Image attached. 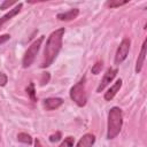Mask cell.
Returning <instances> with one entry per match:
<instances>
[{
  "label": "cell",
  "instance_id": "obj_20",
  "mask_svg": "<svg viewBox=\"0 0 147 147\" xmlns=\"http://www.w3.org/2000/svg\"><path fill=\"white\" fill-rule=\"evenodd\" d=\"M48 80H49V74H48V72L42 74V77H41V79H40V85H45V84H47Z\"/></svg>",
  "mask_w": 147,
  "mask_h": 147
},
{
  "label": "cell",
  "instance_id": "obj_11",
  "mask_svg": "<svg viewBox=\"0 0 147 147\" xmlns=\"http://www.w3.org/2000/svg\"><path fill=\"white\" fill-rule=\"evenodd\" d=\"M94 142H95V137H94V134H92V133H86V134H84V136L79 139V141L77 142V146H76V147H92V146L94 145Z\"/></svg>",
  "mask_w": 147,
  "mask_h": 147
},
{
  "label": "cell",
  "instance_id": "obj_6",
  "mask_svg": "<svg viewBox=\"0 0 147 147\" xmlns=\"http://www.w3.org/2000/svg\"><path fill=\"white\" fill-rule=\"evenodd\" d=\"M117 72H118V70H117L116 68H108V69L106 70L105 75H103L102 79L100 80V84H99V86H98V88H96V93L102 92V91L110 84V82H113V79L116 77Z\"/></svg>",
  "mask_w": 147,
  "mask_h": 147
},
{
  "label": "cell",
  "instance_id": "obj_16",
  "mask_svg": "<svg viewBox=\"0 0 147 147\" xmlns=\"http://www.w3.org/2000/svg\"><path fill=\"white\" fill-rule=\"evenodd\" d=\"M102 68H103V62H102V61H98L95 64H93V67H92L91 71H92V74H93V75H98V74H100V72H101Z\"/></svg>",
  "mask_w": 147,
  "mask_h": 147
},
{
  "label": "cell",
  "instance_id": "obj_17",
  "mask_svg": "<svg viewBox=\"0 0 147 147\" xmlns=\"http://www.w3.org/2000/svg\"><path fill=\"white\" fill-rule=\"evenodd\" d=\"M75 142V138L74 137H67L64 139V141L59 146V147H72Z\"/></svg>",
  "mask_w": 147,
  "mask_h": 147
},
{
  "label": "cell",
  "instance_id": "obj_15",
  "mask_svg": "<svg viewBox=\"0 0 147 147\" xmlns=\"http://www.w3.org/2000/svg\"><path fill=\"white\" fill-rule=\"evenodd\" d=\"M129 1H118V0H110V1H108L106 5L108 6V7H110V8H116V7H121V6H124V5H126Z\"/></svg>",
  "mask_w": 147,
  "mask_h": 147
},
{
  "label": "cell",
  "instance_id": "obj_10",
  "mask_svg": "<svg viewBox=\"0 0 147 147\" xmlns=\"http://www.w3.org/2000/svg\"><path fill=\"white\" fill-rule=\"evenodd\" d=\"M79 15V9L78 8H72L65 13H60L56 15V18L60 21H71L77 18V16Z\"/></svg>",
  "mask_w": 147,
  "mask_h": 147
},
{
  "label": "cell",
  "instance_id": "obj_5",
  "mask_svg": "<svg viewBox=\"0 0 147 147\" xmlns=\"http://www.w3.org/2000/svg\"><path fill=\"white\" fill-rule=\"evenodd\" d=\"M130 45H131V40L129 38H124L117 51H116V55H115V64H121L126 57H127V54H129V51H130Z\"/></svg>",
  "mask_w": 147,
  "mask_h": 147
},
{
  "label": "cell",
  "instance_id": "obj_22",
  "mask_svg": "<svg viewBox=\"0 0 147 147\" xmlns=\"http://www.w3.org/2000/svg\"><path fill=\"white\" fill-rule=\"evenodd\" d=\"M9 39H10V34H8V33H5V34L0 36V45L6 42V41H8Z\"/></svg>",
  "mask_w": 147,
  "mask_h": 147
},
{
  "label": "cell",
  "instance_id": "obj_4",
  "mask_svg": "<svg viewBox=\"0 0 147 147\" xmlns=\"http://www.w3.org/2000/svg\"><path fill=\"white\" fill-rule=\"evenodd\" d=\"M44 39H45L44 36L39 37V38H38L37 40H34V41L30 45V47L26 49V52H25V54H24V56H23V60H22V65H23V68H29V67L33 63V61H34V59H36V55H37L38 52H39L40 46H41Z\"/></svg>",
  "mask_w": 147,
  "mask_h": 147
},
{
  "label": "cell",
  "instance_id": "obj_9",
  "mask_svg": "<svg viewBox=\"0 0 147 147\" xmlns=\"http://www.w3.org/2000/svg\"><path fill=\"white\" fill-rule=\"evenodd\" d=\"M121 87H122V79H117V80L114 83V85H111V86L108 88V91L105 93V100H106V101H110V100L117 94V92L119 91Z\"/></svg>",
  "mask_w": 147,
  "mask_h": 147
},
{
  "label": "cell",
  "instance_id": "obj_7",
  "mask_svg": "<svg viewBox=\"0 0 147 147\" xmlns=\"http://www.w3.org/2000/svg\"><path fill=\"white\" fill-rule=\"evenodd\" d=\"M22 7H23V3H22V2H20V3H17L14 8L9 9V11H8L7 14H5L3 16H1V17H0V30L2 29V26H3V24H5V23H7L8 21H10L14 16H16V15L21 11Z\"/></svg>",
  "mask_w": 147,
  "mask_h": 147
},
{
  "label": "cell",
  "instance_id": "obj_8",
  "mask_svg": "<svg viewBox=\"0 0 147 147\" xmlns=\"http://www.w3.org/2000/svg\"><path fill=\"white\" fill-rule=\"evenodd\" d=\"M62 105H63V99H61V98H47L44 100V107L46 110L57 109Z\"/></svg>",
  "mask_w": 147,
  "mask_h": 147
},
{
  "label": "cell",
  "instance_id": "obj_21",
  "mask_svg": "<svg viewBox=\"0 0 147 147\" xmlns=\"http://www.w3.org/2000/svg\"><path fill=\"white\" fill-rule=\"evenodd\" d=\"M7 80H8L7 76L3 72H0V86H5L7 84Z\"/></svg>",
  "mask_w": 147,
  "mask_h": 147
},
{
  "label": "cell",
  "instance_id": "obj_18",
  "mask_svg": "<svg viewBox=\"0 0 147 147\" xmlns=\"http://www.w3.org/2000/svg\"><path fill=\"white\" fill-rule=\"evenodd\" d=\"M61 138H62V133H61L60 131H57V132H55L54 134H52V136L49 137V141H51V142H56V141H59Z\"/></svg>",
  "mask_w": 147,
  "mask_h": 147
},
{
  "label": "cell",
  "instance_id": "obj_1",
  "mask_svg": "<svg viewBox=\"0 0 147 147\" xmlns=\"http://www.w3.org/2000/svg\"><path fill=\"white\" fill-rule=\"evenodd\" d=\"M64 32H65L64 28H60L49 34L44 49V56L40 64L41 68H48L51 64H53V62L57 57L62 48V39H63Z\"/></svg>",
  "mask_w": 147,
  "mask_h": 147
},
{
  "label": "cell",
  "instance_id": "obj_2",
  "mask_svg": "<svg viewBox=\"0 0 147 147\" xmlns=\"http://www.w3.org/2000/svg\"><path fill=\"white\" fill-rule=\"evenodd\" d=\"M123 125V111L118 107H113L108 113V124H107V139L116 138Z\"/></svg>",
  "mask_w": 147,
  "mask_h": 147
},
{
  "label": "cell",
  "instance_id": "obj_23",
  "mask_svg": "<svg viewBox=\"0 0 147 147\" xmlns=\"http://www.w3.org/2000/svg\"><path fill=\"white\" fill-rule=\"evenodd\" d=\"M34 147H42L39 139H36V140H34Z\"/></svg>",
  "mask_w": 147,
  "mask_h": 147
},
{
  "label": "cell",
  "instance_id": "obj_13",
  "mask_svg": "<svg viewBox=\"0 0 147 147\" xmlns=\"http://www.w3.org/2000/svg\"><path fill=\"white\" fill-rule=\"evenodd\" d=\"M26 94H28V96L31 99V101H33V102H36L37 101V94H36V90H34V84L31 82L29 85H28V87H26Z\"/></svg>",
  "mask_w": 147,
  "mask_h": 147
},
{
  "label": "cell",
  "instance_id": "obj_14",
  "mask_svg": "<svg viewBox=\"0 0 147 147\" xmlns=\"http://www.w3.org/2000/svg\"><path fill=\"white\" fill-rule=\"evenodd\" d=\"M17 140H18L20 142L28 144V145H30V144L32 142V138H31V136L28 134V133H25V132H21V133H18V134H17Z\"/></svg>",
  "mask_w": 147,
  "mask_h": 147
},
{
  "label": "cell",
  "instance_id": "obj_12",
  "mask_svg": "<svg viewBox=\"0 0 147 147\" xmlns=\"http://www.w3.org/2000/svg\"><path fill=\"white\" fill-rule=\"evenodd\" d=\"M145 57H146V40H144L142 42V46H141V51L138 55V59H137V62H136V74H139L142 69V65H144V62H145Z\"/></svg>",
  "mask_w": 147,
  "mask_h": 147
},
{
  "label": "cell",
  "instance_id": "obj_3",
  "mask_svg": "<svg viewBox=\"0 0 147 147\" xmlns=\"http://www.w3.org/2000/svg\"><path fill=\"white\" fill-rule=\"evenodd\" d=\"M85 83H86V77L83 76V78H80V80L70 88V98L78 107H84L87 102V95L85 92Z\"/></svg>",
  "mask_w": 147,
  "mask_h": 147
},
{
  "label": "cell",
  "instance_id": "obj_19",
  "mask_svg": "<svg viewBox=\"0 0 147 147\" xmlns=\"http://www.w3.org/2000/svg\"><path fill=\"white\" fill-rule=\"evenodd\" d=\"M14 3H16L15 1H2V3L0 5V9L2 10V9H7V8H9L10 6H13Z\"/></svg>",
  "mask_w": 147,
  "mask_h": 147
}]
</instances>
